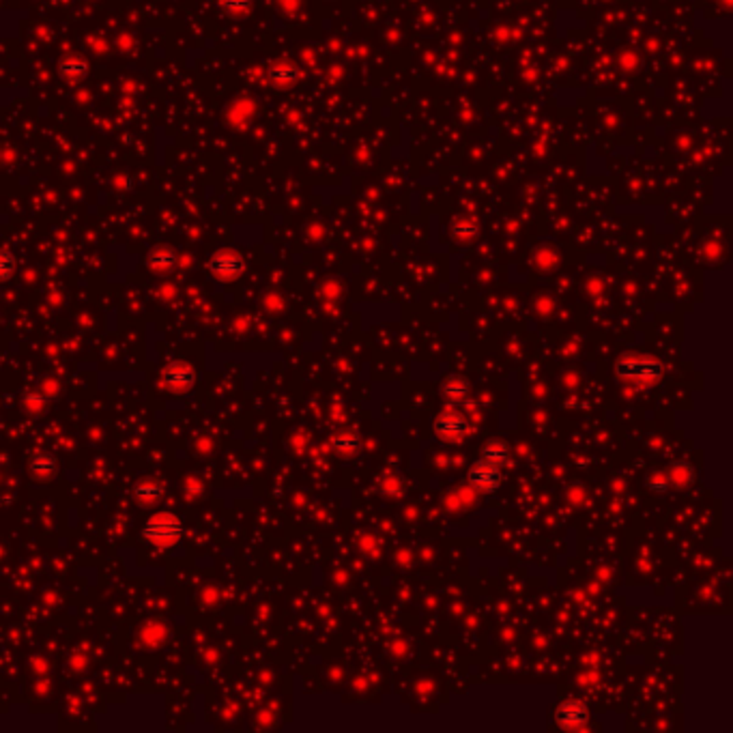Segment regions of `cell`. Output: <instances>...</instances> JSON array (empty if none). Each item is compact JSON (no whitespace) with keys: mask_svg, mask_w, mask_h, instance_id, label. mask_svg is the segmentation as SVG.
<instances>
[{"mask_svg":"<svg viewBox=\"0 0 733 733\" xmlns=\"http://www.w3.org/2000/svg\"><path fill=\"white\" fill-rule=\"evenodd\" d=\"M209 271H211L222 282L237 280V277L243 273V258L232 250H222V252L213 254V258L209 260Z\"/></svg>","mask_w":733,"mask_h":733,"instance_id":"cell-4","label":"cell"},{"mask_svg":"<svg viewBox=\"0 0 733 733\" xmlns=\"http://www.w3.org/2000/svg\"><path fill=\"white\" fill-rule=\"evenodd\" d=\"M56 473H58V467L50 454H34L30 458V475L37 482H48L56 477Z\"/></svg>","mask_w":733,"mask_h":733,"instance_id":"cell-9","label":"cell"},{"mask_svg":"<svg viewBox=\"0 0 733 733\" xmlns=\"http://www.w3.org/2000/svg\"><path fill=\"white\" fill-rule=\"evenodd\" d=\"M469 430V424L465 420V415L456 413V411H445L441 417H437L435 422V432L447 441H456L461 437H465Z\"/></svg>","mask_w":733,"mask_h":733,"instance_id":"cell-6","label":"cell"},{"mask_svg":"<svg viewBox=\"0 0 733 733\" xmlns=\"http://www.w3.org/2000/svg\"><path fill=\"white\" fill-rule=\"evenodd\" d=\"M667 482H671L673 486H684V484H688L690 480H692V469L684 463H678V465H673L667 473Z\"/></svg>","mask_w":733,"mask_h":733,"instance_id":"cell-15","label":"cell"},{"mask_svg":"<svg viewBox=\"0 0 733 733\" xmlns=\"http://www.w3.org/2000/svg\"><path fill=\"white\" fill-rule=\"evenodd\" d=\"M297 69L295 67H291V65H275V67H271V72H269V78L273 80V82H277V84H289V82H295L297 80Z\"/></svg>","mask_w":733,"mask_h":733,"instance_id":"cell-14","label":"cell"},{"mask_svg":"<svg viewBox=\"0 0 733 733\" xmlns=\"http://www.w3.org/2000/svg\"><path fill=\"white\" fill-rule=\"evenodd\" d=\"M469 482H471L475 488H480V491H484V493H493L495 488L499 486V482H501L499 467L493 465V463H488V461H484V458H480V461H477L475 465H471V469H469Z\"/></svg>","mask_w":733,"mask_h":733,"instance_id":"cell-5","label":"cell"},{"mask_svg":"<svg viewBox=\"0 0 733 733\" xmlns=\"http://www.w3.org/2000/svg\"><path fill=\"white\" fill-rule=\"evenodd\" d=\"M161 495H164V484L153 477H145L133 486V497L138 503H145V506L155 503L157 499H161Z\"/></svg>","mask_w":733,"mask_h":733,"instance_id":"cell-8","label":"cell"},{"mask_svg":"<svg viewBox=\"0 0 733 733\" xmlns=\"http://www.w3.org/2000/svg\"><path fill=\"white\" fill-rule=\"evenodd\" d=\"M334 447H336L338 451H342V454H353V451H357V447H359L357 435L351 432V430H344V432L336 435V437H334Z\"/></svg>","mask_w":733,"mask_h":733,"instance_id":"cell-13","label":"cell"},{"mask_svg":"<svg viewBox=\"0 0 733 733\" xmlns=\"http://www.w3.org/2000/svg\"><path fill=\"white\" fill-rule=\"evenodd\" d=\"M15 271V256L9 250H0V282L9 280Z\"/></svg>","mask_w":733,"mask_h":733,"instance_id":"cell-16","label":"cell"},{"mask_svg":"<svg viewBox=\"0 0 733 733\" xmlns=\"http://www.w3.org/2000/svg\"><path fill=\"white\" fill-rule=\"evenodd\" d=\"M467 392H469V390H467V383L461 381V378H451V381L447 383V385H445V396H447V398H454V400L465 398Z\"/></svg>","mask_w":733,"mask_h":733,"instance_id":"cell-17","label":"cell"},{"mask_svg":"<svg viewBox=\"0 0 733 733\" xmlns=\"http://www.w3.org/2000/svg\"><path fill=\"white\" fill-rule=\"evenodd\" d=\"M86 69L88 67H86V60L82 56H65L60 60V74L65 78H72V80L82 78L86 74Z\"/></svg>","mask_w":733,"mask_h":733,"instance_id":"cell-12","label":"cell"},{"mask_svg":"<svg viewBox=\"0 0 733 733\" xmlns=\"http://www.w3.org/2000/svg\"><path fill=\"white\" fill-rule=\"evenodd\" d=\"M482 458L488 461V463H493V465H497V467L501 469L503 465H508L510 454H508V447H506L503 441H493V443H488V445L484 447Z\"/></svg>","mask_w":733,"mask_h":733,"instance_id":"cell-11","label":"cell"},{"mask_svg":"<svg viewBox=\"0 0 733 733\" xmlns=\"http://www.w3.org/2000/svg\"><path fill=\"white\" fill-rule=\"evenodd\" d=\"M647 484H649V488H654V491H665V488H667V475L665 473H654L649 480H647Z\"/></svg>","mask_w":733,"mask_h":733,"instance_id":"cell-18","label":"cell"},{"mask_svg":"<svg viewBox=\"0 0 733 733\" xmlns=\"http://www.w3.org/2000/svg\"><path fill=\"white\" fill-rule=\"evenodd\" d=\"M557 722H560L562 727H568V729L583 727L587 722L585 706L579 701H566L564 706H560V710H557Z\"/></svg>","mask_w":733,"mask_h":733,"instance_id":"cell-7","label":"cell"},{"mask_svg":"<svg viewBox=\"0 0 733 733\" xmlns=\"http://www.w3.org/2000/svg\"><path fill=\"white\" fill-rule=\"evenodd\" d=\"M174 263H177V256H174V252L170 248H157L149 254V265L153 271L166 273L174 267Z\"/></svg>","mask_w":733,"mask_h":733,"instance_id":"cell-10","label":"cell"},{"mask_svg":"<svg viewBox=\"0 0 733 733\" xmlns=\"http://www.w3.org/2000/svg\"><path fill=\"white\" fill-rule=\"evenodd\" d=\"M196 383V372L192 366H187L185 362H174L168 364L161 370V385L172 392V394H185L194 388Z\"/></svg>","mask_w":733,"mask_h":733,"instance_id":"cell-3","label":"cell"},{"mask_svg":"<svg viewBox=\"0 0 733 733\" xmlns=\"http://www.w3.org/2000/svg\"><path fill=\"white\" fill-rule=\"evenodd\" d=\"M143 538L157 548H172L183 538V522L172 512H157L147 520Z\"/></svg>","mask_w":733,"mask_h":733,"instance_id":"cell-1","label":"cell"},{"mask_svg":"<svg viewBox=\"0 0 733 733\" xmlns=\"http://www.w3.org/2000/svg\"><path fill=\"white\" fill-rule=\"evenodd\" d=\"M617 374L621 378L628 381H637L643 383V385H654L662 378V364L649 355H641V353H633V355H623L617 362Z\"/></svg>","mask_w":733,"mask_h":733,"instance_id":"cell-2","label":"cell"}]
</instances>
